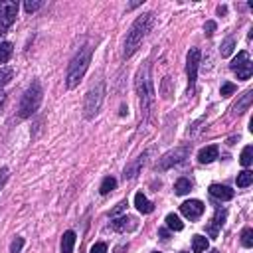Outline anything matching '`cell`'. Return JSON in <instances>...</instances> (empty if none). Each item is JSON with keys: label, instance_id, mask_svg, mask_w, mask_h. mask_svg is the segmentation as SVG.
Wrapping results in <instances>:
<instances>
[{"label": "cell", "instance_id": "17", "mask_svg": "<svg viewBox=\"0 0 253 253\" xmlns=\"http://www.w3.org/2000/svg\"><path fill=\"white\" fill-rule=\"evenodd\" d=\"M134 206H136V210H138L140 213H150V211L154 210V204H152L142 192H136V194H134Z\"/></svg>", "mask_w": 253, "mask_h": 253}, {"label": "cell", "instance_id": "39", "mask_svg": "<svg viewBox=\"0 0 253 253\" xmlns=\"http://www.w3.org/2000/svg\"><path fill=\"white\" fill-rule=\"evenodd\" d=\"M154 253H160V251H154Z\"/></svg>", "mask_w": 253, "mask_h": 253}, {"label": "cell", "instance_id": "20", "mask_svg": "<svg viewBox=\"0 0 253 253\" xmlns=\"http://www.w3.org/2000/svg\"><path fill=\"white\" fill-rule=\"evenodd\" d=\"M164 221H166V227L172 229V231H182V229H184V223L180 221V217H178L176 213H168Z\"/></svg>", "mask_w": 253, "mask_h": 253}, {"label": "cell", "instance_id": "13", "mask_svg": "<svg viewBox=\"0 0 253 253\" xmlns=\"http://www.w3.org/2000/svg\"><path fill=\"white\" fill-rule=\"evenodd\" d=\"M210 196H211V198H217V200H221V202H227V200H231V198L235 196V192H233L229 186L211 184V186H210Z\"/></svg>", "mask_w": 253, "mask_h": 253}, {"label": "cell", "instance_id": "27", "mask_svg": "<svg viewBox=\"0 0 253 253\" xmlns=\"http://www.w3.org/2000/svg\"><path fill=\"white\" fill-rule=\"evenodd\" d=\"M241 245L243 247H253V229L251 227H245L243 231H241Z\"/></svg>", "mask_w": 253, "mask_h": 253}, {"label": "cell", "instance_id": "15", "mask_svg": "<svg viewBox=\"0 0 253 253\" xmlns=\"http://www.w3.org/2000/svg\"><path fill=\"white\" fill-rule=\"evenodd\" d=\"M217 154H219V150H217L215 144L204 146V148L198 152V162H200V164H210V162H213V160L217 158Z\"/></svg>", "mask_w": 253, "mask_h": 253}, {"label": "cell", "instance_id": "38", "mask_svg": "<svg viewBox=\"0 0 253 253\" xmlns=\"http://www.w3.org/2000/svg\"><path fill=\"white\" fill-rule=\"evenodd\" d=\"M208 253H219V251H217V249H210Z\"/></svg>", "mask_w": 253, "mask_h": 253}, {"label": "cell", "instance_id": "26", "mask_svg": "<svg viewBox=\"0 0 253 253\" xmlns=\"http://www.w3.org/2000/svg\"><path fill=\"white\" fill-rule=\"evenodd\" d=\"M239 162H241V166H245V168L253 162V146H251V144H247V146L243 148V152H241V156H239Z\"/></svg>", "mask_w": 253, "mask_h": 253}, {"label": "cell", "instance_id": "11", "mask_svg": "<svg viewBox=\"0 0 253 253\" xmlns=\"http://www.w3.org/2000/svg\"><path fill=\"white\" fill-rule=\"evenodd\" d=\"M180 211H182V215L188 217V219H198V217L204 213V204H202L200 200H188V202H184V204L180 206Z\"/></svg>", "mask_w": 253, "mask_h": 253}, {"label": "cell", "instance_id": "21", "mask_svg": "<svg viewBox=\"0 0 253 253\" xmlns=\"http://www.w3.org/2000/svg\"><path fill=\"white\" fill-rule=\"evenodd\" d=\"M115 186H117V180L113 176H105L103 182H101V186H99V194L101 196H107L111 190H115Z\"/></svg>", "mask_w": 253, "mask_h": 253}, {"label": "cell", "instance_id": "33", "mask_svg": "<svg viewBox=\"0 0 253 253\" xmlns=\"http://www.w3.org/2000/svg\"><path fill=\"white\" fill-rule=\"evenodd\" d=\"M42 6H43V2H26V4H24V8H26V12H28V14H32V12L40 10Z\"/></svg>", "mask_w": 253, "mask_h": 253}, {"label": "cell", "instance_id": "5", "mask_svg": "<svg viewBox=\"0 0 253 253\" xmlns=\"http://www.w3.org/2000/svg\"><path fill=\"white\" fill-rule=\"evenodd\" d=\"M103 99H105V81H99L85 95V101H83V117L85 119H93L99 113Z\"/></svg>", "mask_w": 253, "mask_h": 253}, {"label": "cell", "instance_id": "4", "mask_svg": "<svg viewBox=\"0 0 253 253\" xmlns=\"http://www.w3.org/2000/svg\"><path fill=\"white\" fill-rule=\"evenodd\" d=\"M42 99H43V89H42V83L36 79L28 85V89L24 91L22 99H20V105H18V117L20 119H28L32 117L40 105H42Z\"/></svg>", "mask_w": 253, "mask_h": 253}, {"label": "cell", "instance_id": "16", "mask_svg": "<svg viewBox=\"0 0 253 253\" xmlns=\"http://www.w3.org/2000/svg\"><path fill=\"white\" fill-rule=\"evenodd\" d=\"M12 77H14V69L12 67H0V105L6 99V85L10 83Z\"/></svg>", "mask_w": 253, "mask_h": 253}, {"label": "cell", "instance_id": "14", "mask_svg": "<svg viewBox=\"0 0 253 253\" xmlns=\"http://www.w3.org/2000/svg\"><path fill=\"white\" fill-rule=\"evenodd\" d=\"M111 229H115V231H132V229H136V219L128 217V215H121V217L111 221Z\"/></svg>", "mask_w": 253, "mask_h": 253}, {"label": "cell", "instance_id": "32", "mask_svg": "<svg viewBox=\"0 0 253 253\" xmlns=\"http://www.w3.org/2000/svg\"><path fill=\"white\" fill-rule=\"evenodd\" d=\"M89 253H107V243H103V241H97V243H93Z\"/></svg>", "mask_w": 253, "mask_h": 253}, {"label": "cell", "instance_id": "6", "mask_svg": "<svg viewBox=\"0 0 253 253\" xmlns=\"http://www.w3.org/2000/svg\"><path fill=\"white\" fill-rule=\"evenodd\" d=\"M188 152H190L188 146H176L174 150H168L166 154H162V158H158V162H156L154 168L160 170V172H164V170H168V168L184 162V158L188 156Z\"/></svg>", "mask_w": 253, "mask_h": 253}, {"label": "cell", "instance_id": "35", "mask_svg": "<svg viewBox=\"0 0 253 253\" xmlns=\"http://www.w3.org/2000/svg\"><path fill=\"white\" fill-rule=\"evenodd\" d=\"M160 237H162L164 241H168V231H166V229H160Z\"/></svg>", "mask_w": 253, "mask_h": 253}, {"label": "cell", "instance_id": "8", "mask_svg": "<svg viewBox=\"0 0 253 253\" xmlns=\"http://www.w3.org/2000/svg\"><path fill=\"white\" fill-rule=\"evenodd\" d=\"M18 16V2L14 0H6V2H0V38L8 32V28L14 24Z\"/></svg>", "mask_w": 253, "mask_h": 253}, {"label": "cell", "instance_id": "25", "mask_svg": "<svg viewBox=\"0 0 253 253\" xmlns=\"http://www.w3.org/2000/svg\"><path fill=\"white\" fill-rule=\"evenodd\" d=\"M233 47H235V40H233V36L225 38V40H223V43H221V47H219L221 57H227V55L233 51Z\"/></svg>", "mask_w": 253, "mask_h": 253}, {"label": "cell", "instance_id": "19", "mask_svg": "<svg viewBox=\"0 0 253 253\" xmlns=\"http://www.w3.org/2000/svg\"><path fill=\"white\" fill-rule=\"evenodd\" d=\"M190 190H192V184H190L188 178H178V180H176V184H174V194H176V196H184V194H188Z\"/></svg>", "mask_w": 253, "mask_h": 253}, {"label": "cell", "instance_id": "9", "mask_svg": "<svg viewBox=\"0 0 253 253\" xmlns=\"http://www.w3.org/2000/svg\"><path fill=\"white\" fill-rule=\"evenodd\" d=\"M229 67H231L233 73H237V79H249L251 73H253V63H251L247 51H239V53L231 59Z\"/></svg>", "mask_w": 253, "mask_h": 253}, {"label": "cell", "instance_id": "3", "mask_svg": "<svg viewBox=\"0 0 253 253\" xmlns=\"http://www.w3.org/2000/svg\"><path fill=\"white\" fill-rule=\"evenodd\" d=\"M136 93H138V107H140V117H148L152 105H154V99H156V93H154V87H152V79H150V65L144 63L138 73H136Z\"/></svg>", "mask_w": 253, "mask_h": 253}, {"label": "cell", "instance_id": "10", "mask_svg": "<svg viewBox=\"0 0 253 253\" xmlns=\"http://www.w3.org/2000/svg\"><path fill=\"white\" fill-rule=\"evenodd\" d=\"M225 217H227V210L221 208V206H217V208H215V213H213V217H211V221L206 225V231H208L210 237H217L219 229H221L223 223H225Z\"/></svg>", "mask_w": 253, "mask_h": 253}, {"label": "cell", "instance_id": "18", "mask_svg": "<svg viewBox=\"0 0 253 253\" xmlns=\"http://www.w3.org/2000/svg\"><path fill=\"white\" fill-rule=\"evenodd\" d=\"M73 247H75V231L67 229L61 237V253H73Z\"/></svg>", "mask_w": 253, "mask_h": 253}, {"label": "cell", "instance_id": "22", "mask_svg": "<svg viewBox=\"0 0 253 253\" xmlns=\"http://www.w3.org/2000/svg\"><path fill=\"white\" fill-rule=\"evenodd\" d=\"M206 249H208V239L204 235H194V239H192V251L194 253H202Z\"/></svg>", "mask_w": 253, "mask_h": 253}, {"label": "cell", "instance_id": "28", "mask_svg": "<svg viewBox=\"0 0 253 253\" xmlns=\"http://www.w3.org/2000/svg\"><path fill=\"white\" fill-rule=\"evenodd\" d=\"M251 99H253V91L249 89V91H245V93H243V99H241V103H239V105L235 107V109H237V113H243V111H245V109L249 107Z\"/></svg>", "mask_w": 253, "mask_h": 253}, {"label": "cell", "instance_id": "29", "mask_svg": "<svg viewBox=\"0 0 253 253\" xmlns=\"http://www.w3.org/2000/svg\"><path fill=\"white\" fill-rule=\"evenodd\" d=\"M24 247V237H16L12 243H10V253H20Z\"/></svg>", "mask_w": 253, "mask_h": 253}, {"label": "cell", "instance_id": "40", "mask_svg": "<svg viewBox=\"0 0 253 253\" xmlns=\"http://www.w3.org/2000/svg\"><path fill=\"white\" fill-rule=\"evenodd\" d=\"M182 253H186V251H182Z\"/></svg>", "mask_w": 253, "mask_h": 253}, {"label": "cell", "instance_id": "2", "mask_svg": "<svg viewBox=\"0 0 253 253\" xmlns=\"http://www.w3.org/2000/svg\"><path fill=\"white\" fill-rule=\"evenodd\" d=\"M91 55H93V47L91 45H83L71 57V61L67 63V71H65L67 89H75L79 85V81L85 77V71H87V67L91 63Z\"/></svg>", "mask_w": 253, "mask_h": 253}, {"label": "cell", "instance_id": "31", "mask_svg": "<svg viewBox=\"0 0 253 253\" xmlns=\"http://www.w3.org/2000/svg\"><path fill=\"white\" fill-rule=\"evenodd\" d=\"M125 210H126V202L123 200V202H119V204H117V206H115V208H113V210L109 211V215H111V217H115V215H119V213H123Z\"/></svg>", "mask_w": 253, "mask_h": 253}, {"label": "cell", "instance_id": "1", "mask_svg": "<svg viewBox=\"0 0 253 253\" xmlns=\"http://www.w3.org/2000/svg\"><path fill=\"white\" fill-rule=\"evenodd\" d=\"M152 24H154V14L152 12H144V14H140L132 22V26L128 28L126 38H125V49H123V57L125 59H128V57L134 55V51L140 47L142 40L148 36Z\"/></svg>", "mask_w": 253, "mask_h": 253}, {"label": "cell", "instance_id": "12", "mask_svg": "<svg viewBox=\"0 0 253 253\" xmlns=\"http://www.w3.org/2000/svg\"><path fill=\"white\" fill-rule=\"evenodd\" d=\"M146 156H148V150L142 152V154H138L130 164H126V168H125V172H123V178H125V180H132V178H136L138 172H140V168H142L144 162H146Z\"/></svg>", "mask_w": 253, "mask_h": 253}, {"label": "cell", "instance_id": "37", "mask_svg": "<svg viewBox=\"0 0 253 253\" xmlns=\"http://www.w3.org/2000/svg\"><path fill=\"white\" fill-rule=\"evenodd\" d=\"M217 14H225V6H219L217 8Z\"/></svg>", "mask_w": 253, "mask_h": 253}, {"label": "cell", "instance_id": "24", "mask_svg": "<svg viewBox=\"0 0 253 253\" xmlns=\"http://www.w3.org/2000/svg\"><path fill=\"white\" fill-rule=\"evenodd\" d=\"M12 57V43L10 42H0V65L6 63Z\"/></svg>", "mask_w": 253, "mask_h": 253}, {"label": "cell", "instance_id": "36", "mask_svg": "<svg viewBox=\"0 0 253 253\" xmlns=\"http://www.w3.org/2000/svg\"><path fill=\"white\" fill-rule=\"evenodd\" d=\"M140 4H142V2H132V4H128V6H126V10H132V8H136V6H140Z\"/></svg>", "mask_w": 253, "mask_h": 253}, {"label": "cell", "instance_id": "34", "mask_svg": "<svg viewBox=\"0 0 253 253\" xmlns=\"http://www.w3.org/2000/svg\"><path fill=\"white\" fill-rule=\"evenodd\" d=\"M213 30H215V22H206V26H204L206 36H211V34H213Z\"/></svg>", "mask_w": 253, "mask_h": 253}, {"label": "cell", "instance_id": "23", "mask_svg": "<svg viewBox=\"0 0 253 253\" xmlns=\"http://www.w3.org/2000/svg\"><path fill=\"white\" fill-rule=\"evenodd\" d=\"M251 182H253V172L251 170H243V172L237 174V186L239 188H247Z\"/></svg>", "mask_w": 253, "mask_h": 253}, {"label": "cell", "instance_id": "30", "mask_svg": "<svg viewBox=\"0 0 253 253\" xmlns=\"http://www.w3.org/2000/svg\"><path fill=\"white\" fill-rule=\"evenodd\" d=\"M235 89H237V87H235L233 83H229V81H225V83L221 85V95H223V97H229L231 93H235Z\"/></svg>", "mask_w": 253, "mask_h": 253}, {"label": "cell", "instance_id": "7", "mask_svg": "<svg viewBox=\"0 0 253 253\" xmlns=\"http://www.w3.org/2000/svg\"><path fill=\"white\" fill-rule=\"evenodd\" d=\"M200 49L198 47H190L186 53V75H188V93L194 91L196 85V77H198V67H200Z\"/></svg>", "mask_w": 253, "mask_h": 253}]
</instances>
